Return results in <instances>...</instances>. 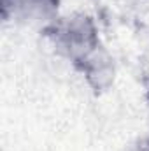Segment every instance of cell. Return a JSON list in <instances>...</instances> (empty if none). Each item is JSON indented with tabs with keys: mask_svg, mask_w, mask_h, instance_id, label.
I'll return each instance as SVG.
<instances>
[{
	"mask_svg": "<svg viewBox=\"0 0 149 151\" xmlns=\"http://www.w3.org/2000/svg\"><path fill=\"white\" fill-rule=\"evenodd\" d=\"M49 32L56 51L75 65H79L100 46L98 27L95 19L84 12H74L70 16L58 18L49 27Z\"/></svg>",
	"mask_w": 149,
	"mask_h": 151,
	"instance_id": "obj_1",
	"label": "cell"
},
{
	"mask_svg": "<svg viewBox=\"0 0 149 151\" xmlns=\"http://www.w3.org/2000/svg\"><path fill=\"white\" fill-rule=\"evenodd\" d=\"M62 0H2L4 19L49 28L60 18Z\"/></svg>",
	"mask_w": 149,
	"mask_h": 151,
	"instance_id": "obj_2",
	"label": "cell"
},
{
	"mask_svg": "<svg viewBox=\"0 0 149 151\" xmlns=\"http://www.w3.org/2000/svg\"><path fill=\"white\" fill-rule=\"evenodd\" d=\"M81 72L84 76L88 86L95 91H105L109 90L116 81V62L111 56V53L98 46L93 53H90L79 65Z\"/></svg>",
	"mask_w": 149,
	"mask_h": 151,
	"instance_id": "obj_3",
	"label": "cell"
},
{
	"mask_svg": "<svg viewBox=\"0 0 149 151\" xmlns=\"http://www.w3.org/2000/svg\"><path fill=\"white\" fill-rule=\"evenodd\" d=\"M146 107H148V114H149V95H148V100H146Z\"/></svg>",
	"mask_w": 149,
	"mask_h": 151,
	"instance_id": "obj_4",
	"label": "cell"
}]
</instances>
